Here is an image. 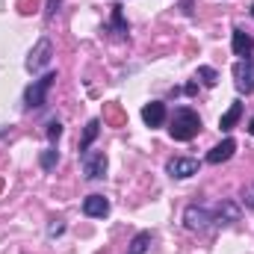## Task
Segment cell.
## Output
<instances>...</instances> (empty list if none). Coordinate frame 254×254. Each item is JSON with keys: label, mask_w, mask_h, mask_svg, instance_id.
I'll return each instance as SVG.
<instances>
[{"label": "cell", "mask_w": 254, "mask_h": 254, "mask_svg": "<svg viewBox=\"0 0 254 254\" xmlns=\"http://www.w3.org/2000/svg\"><path fill=\"white\" fill-rule=\"evenodd\" d=\"M110 24H113V33H119L122 39L130 33V27H127L125 15H122V9H113V15H110Z\"/></svg>", "instance_id": "e0dca14e"}, {"label": "cell", "mask_w": 254, "mask_h": 254, "mask_svg": "<svg viewBox=\"0 0 254 254\" xmlns=\"http://www.w3.org/2000/svg\"><path fill=\"white\" fill-rule=\"evenodd\" d=\"M63 231H65V225H63V222H60V219H57V222H54V225L48 228V237H60Z\"/></svg>", "instance_id": "44dd1931"}, {"label": "cell", "mask_w": 254, "mask_h": 254, "mask_svg": "<svg viewBox=\"0 0 254 254\" xmlns=\"http://www.w3.org/2000/svg\"><path fill=\"white\" fill-rule=\"evenodd\" d=\"M252 15H254V3H252Z\"/></svg>", "instance_id": "cb8c5ba5"}, {"label": "cell", "mask_w": 254, "mask_h": 254, "mask_svg": "<svg viewBox=\"0 0 254 254\" xmlns=\"http://www.w3.org/2000/svg\"><path fill=\"white\" fill-rule=\"evenodd\" d=\"M39 163H42V169H45V172H54V169H57V163H60V151H57V145L45 148V151H42V157H39Z\"/></svg>", "instance_id": "2e32d148"}, {"label": "cell", "mask_w": 254, "mask_h": 254, "mask_svg": "<svg viewBox=\"0 0 254 254\" xmlns=\"http://www.w3.org/2000/svg\"><path fill=\"white\" fill-rule=\"evenodd\" d=\"M148 249H151V231H139V234L133 237L130 252H127V254H145Z\"/></svg>", "instance_id": "9a60e30c"}, {"label": "cell", "mask_w": 254, "mask_h": 254, "mask_svg": "<svg viewBox=\"0 0 254 254\" xmlns=\"http://www.w3.org/2000/svg\"><path fill=\"white\" fill-rule=\"evenodd\" d=\"M234 83L243 95H252L254 92V63L252 60H240L234 63Z\"/></svg>", "instance_id": "52a82bcc"}, {"label": "cell", "mask_w": 254, "mask_h": 254, "mask_svg": "<svg viewBox=\"0 0 254 254\" xmlns=\"http://www.w3.org/2000/svg\"><path fill=\"white\" fill-rule=\"evenodd\" d=\"M184 225H187V231L204 234V231L213 225V210H210V207H198V204H190V207L184 210Z\"/></svg>", "instance_id": "277c9868"}, {"label": "cell", "mask_w": 254, "mask_h": 254, "mask_svg": "<svg viewBox=\"0 0 254 254\" xmlns=\"http://www.w3.org/2000/svg\"><path fill=\"white\" fill-rule=\"evenodd\" d=\"M80 166H83V175L89 178V181H101V178H107V154L104 151H83L80 154Z\"/></svg>", "instance_id": "3957f363"}, {"label": "cell", "mask_w": 254, "mask_h": 254, "mask_svg": "<svg viewBox=\"0 0 254 254\" xmlns=\"http://www.w3.org/2000/svg\"><path fill=\"white\" fill-rule=\"evenodd\" d=\"M83 213L89 219H104V216H110V201L104 195H89L83 201Z\"/></svg>", "instance_id": "30bf717a"}, {"label": "cell", "mask_w": 254, "mask_h": 254, "mask_svg": "<svg viewBox=\"0 0 254 254\" xmlns=\"http://www.w3.org/2000/svg\"><path fill=\"white\" fill-rule=\"evenodd\" d=\"M166 172L175 181H187L192 175H198V160H192V157H172L166 163Z\"/></svg>", "instance_id": "8992f818"}, {"label": "cell", "mask_w": 254, "mask_h": 254, "mask_svg": "<svg viewBox=\"0 0 254 254\" xmlns=\"http://www.w3.org/2000/svg\"><path fill=\"white\" fill-rule=\"evenodd\" d=\"M240 116H243V104H240V101H234V104L228 107V113L219 119V127H222L225 133H228V130H234V125L240 122Z\"/></svg>", "instance_id": "4fadbf2b"}, {"label": "cell", "mask_w": 254, "mask_h": 254, "mask_svg": "<svg viewBox=\"0 0 254 254\" xmlns=\"http://www.w3.org/2000/svg\"><path fill=\"white\" fill-rule=\"evenodd\" d=\"M45 133H48L51 145H57V142H60V136H63V125H60L57 119H51V122H48V130H45Z\"/></svg>", "instance_id": "d6986e66"}, {"label": "cell", "mask_w": 254, "mask_h": 254, "mask_svg": "<svg viewBox=\"0 0 254 254\" xmlns=\"http://www.w3.org/2000/svg\"><path fill=\"white\" fill-rule=\"evenodd\" d=\"M249 133H252V136H254V119H252V125H249Z\"/></svg>", "instance_id": "603a6c76"}, {"label": "cell", "mask_w": 254, "mask_h": 254, "mask_svg": "<svg viewBox=\"0 0 254 254\" xmlns=\"http://www.w3.org/2000/svg\"><path fill=\"white\" fill-rule=\"evenodd\" d=\"M54 80H57V74H54V71H48L45 77L33 80V83L27 86V92H24V107H27V110H39V107H45V101H48V92H51Z\"/></svg>", "instance_id": "7a4b0ae2"}, {"label": "cell", "mask_w": 254, "mask_h": 254, "mask_svg": "<svg viewBox=\"0 0 254 254\" xmlns=\"http://www.w3.org/2000/svg\"><path fill=\"white\" fill-rule=\"evenodd\" d=\"M60 3H63V0H48V9H45V18H48V21H51V18L57 15V9H60Z\"/></svg>", "instance_id": "ffe728a7"}, {"label": "cell", "mask_w": 254, "mask_h": 254, "mask_svg": "<svg viewBox=\"0 0 254 254\" xmlns=\"http://www.w3.org/2000/svg\"><path fill=\"white\" fill-rule=\"evenodd\" d=\"M234 151H237V142H234V139H222L216 148H210V154H207V163H210V166L228 163V160L234 157Z\"/></svg>", "instance_id": "9c48e42d"}, {"label": "cell", "mask_w": 254, "mask_h": 254, "mask_svg": "<svg viewBox=\"0 0 254 254\" xmlns=\"http://www.w3.org/2000/svg\"><path fill=\"white\" fill-rule=\"evenodd\" d=\"M198 130H201L198 113L190 110V107H178L175 116H172V127H169L172 139H175V142H190L192 136H198Z\"/></svg>", "instance_id": "6da1fadb"}, {"label": "cell", "mask_w": 254, "mask_h": 254, "mask_svg": "<svg viewBox=\"0 0 254 254\" xmlns=\"http://www.w3.org/2000/svg\"><path fill=\"white\" fill-rule=\"evenodd\" d=\"M51 57H54V45H51V39H39L36 48H33L30 57H27V71H42L45 65H51Z\"/></svg>", "instance_id": "5b68a950"}, {"label": "cell", "mask_w": 254, "mask_h": 254, "mask_svg": "<svg viewBox=\"0 0 254 254\" xmlns=\"http://www.w3.org/2000/svg\"><path fill=\"white\" fill-rule=\"evenodd\" d=\"M231 48H234V54L240 57V60H252L254 54V39L243 30V27H237L234 33H231Z\"/></svg>", "instance_id": "ba28073f"}, {"label": "cell", "mask_w": 254, "mask_h": 254, "mask_svg": "<svg viewBox=\"0 0 254 254\" xmlns=\"http://www.w3.org/2000/svg\"><path fill=\"white\" fill-rule=\"evenodd\" d=\"M142 122L148 127H160L166 122V104L163 101H151V104H145L142 107Z\"/></svg>", "instance_id": "8fae6325"}, {"label": "cell", "mask_w": 254, "mask_h": 254, "mask_svg": "<svg viewBox=\"0 0 254 254\" xmlns=\"http://www.w3.org/2000/svg\"><path fill=\"white\" fill-rule=\"evenodd\" d=\"M240 222V210L234 201H222L216 210H213V225H234Z\"/></svg>", "instance_id": "7c38bea8"}, {"label": "cell", "mask_w": 254, "mask_h": 254, "mask_svg": "<svg viewBox=\"0 0 254 254\" xmlns=\"http://www.w3.org/2000/svg\"><path fill=\"white\" fill-rule=\"evenodd\" d=\"M98 133H101V122H98V119H92V122L86 125V130H83V139H80V154H83V151H89V145L95 142V136H98Z\"/></svg>", "instance_id": "5bb4252c"}, {"label": "cell", "mask_w": 254, "mask_h": 254, "mask_svg": "<svg viewBox=\"0 0 254 254\" xmlns=\"http://www.w3.org/2000/svg\"><path fill=\"white\" fill-rule=\"evenodd\" d=\"M243 201H246V207H252V210H254V184L243 192Z\"/></svg>", "instance_id": "7402d4cb"}, {"label": "cell", "mask_w": 254, "mask_h": 254, "mask_svg": "<svg viewBox=\"0 0 254 254\" xmlns=\"http://www.w3.org/2000/svg\"><path fill=\"white\" fill-rule=\"evenodd\" d=\"M198 80H201L204 86H216V83H219V71L210 68V65H201V68H198Z\"/></svg>", "instance_id": "ac0fdd59"}]
</instances>
